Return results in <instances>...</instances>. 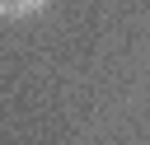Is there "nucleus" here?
Here are the masks:
<instances>
[{
  "label": "nucleus",
  "instance_id": "obj_1",
  "mask_svg": "<svg viewBox=\"0 0 150 145\" xmlns=\"http://www.w3.org/2000/svg\"><path fill=\"white\" fill-rule=\"evenodd\" d=\"M47 0H0V14L5 19H23V14H38Z\"/></svg>",
  "mask_w": 150,
  "mask_h": 145
}]
</instances>
